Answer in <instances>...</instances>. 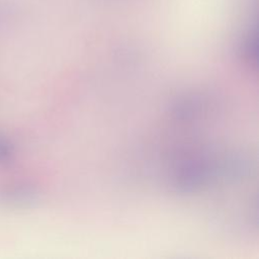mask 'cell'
Here are the masks:
<instances>
[{
    "label": "cell",
    "mask_w": 259,
    "mask_h": 259,
    "mask_svg": "<svg viewBox=\"0 0 259 259\" xmlns=\"http://www.w3.org/2000/svg\"><path fill=\"white\" fill-rule=\"evenodd\" d=\"M13 155V145L4 137H0V163H5Z\"/></svg>",
    "instance_id": "1"
}]
</instances>
